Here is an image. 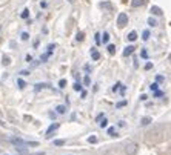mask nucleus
<instances>
[{
    "label": "nucleus",
    "instance_id": "1",
    "mask_svg": "<svg viewBox=\"0 0 171 155\" xmlns=\"http://www.w3.org/2000/svg\"><path fill=\"white\" fill-rule=\"evenodd\" d=\"M145 138H147V141H150V143H157V141H160L162 138H164V129H162L160 126L153 127L151 131H148V132L145 134Z\"/></svg>",
    "mask_w": 171,
    "mask_h": 155
},
{
    "label": "nucleus",
    "instance_id": "2",
    "mask_svg": "<svg viewBox=\"0 0 171 155\" xmlns=\"http://www.w3.org/2000/svg\"><path fill=\"white\" fill-rule=\"evenodd\" d=\"M137 143H134V141H130L125 144V154L127 155H136L137 154Z\"/></svg>",
    "mask_w": 171,
    "mask_h": 155
},
{
    "label": "nucleus",
    "instance_id": "3",
    "mask_svg": "<svg viewBox=\"0 0 171 155\" xmlns=\"http://www.w3.org/2000/svg\"><path fill=\"white\" fill-rule=\"evenodd\" d=\"M117 25L120 26V28H123L125 25H128V15L125 14V12L119 14V17H117Z\"/></svg>",
    "mask_w": 171,
    "mask_h": 155
},
{
    "label": "nucleus",
    "instance_id": "4",
    "mask_svg": "<svg viewBox=\"0 0 171 155\" xmlns=\"http://www.w3.org/2000/svg\"><path fill=\"white\" fill-rule=\"evenodd\" d=\"M11 143H13L14 146H19V148L25 144V141H23L22 138H19V137H13V138H11Z\"/></svg>",
    "mask_w": 171,
    "mask_h": 155
},
{
    "label": "nucleus",
    "instance_id": "5",
    "mask_svg": "<svg viewBox=\"0 0 171 155\" xmlns=\"http://www.w3.org/2000/svg\"><path fill=\"white\" fill-rule=\"evenodd\" d=\"M145 2H147V0H134L133 6H134V8H136V6H142V5H145Z\"/></svg>",
    "mask_w": 171,
    "mask_h": 155
},
{
    "label": "nucleus",
    "instance_id": "6",
    "mask_svg": "<svg viewBox=\"0 0 171 155\" xmlns=\"http://www.w3.org/2000/svg\"><path fill=\"white\" fill-rule=\"evenodd\" d=\"M100 6H102V8H105V10H108V11H111V10H113V5H111L110 2H103Z\"/></svg>",
    "mask_w": 171,
    "mask_h": 155
},
{
    "label": "nucleus",
    "instance_id": "7",
    "mask_svg": "<svg viewBox=\"0 0 171 155\" xmlns=\"http://www.w3.org/2000/svg\"><path fill=\"white\" fill-rule=\"evenodd\" d=\"M56 129H59V124H57V123H56V124H51V126L48 127V131H46V134L49 135V134H51L52 131H56Z\"/></svg>",
    "mask_w": 171,
    "mask_h": 155
},
{
    "label": "nucleus",
    "instance_id": "8",
    "mask_svg": "<svg viewBox=\"0 0 171 155\" xmlns=\"http://www.w3.org/2000/svg\"><path fill=\"white\" fill-rule=\"evenodd\" d=\"M151 12H154L156 15H160V14H162V10H160V8H157V6H153V8H151Z\"/></svg>",
    "mask_w": 171,
    "mask_h": 155
},
{
    "label": "nucleus",
    "instance_id": "9",
    "mask_svg": "<svg viewBox=\"0 0 171 155\" xmlns=\"http://www.w3.org/2000/svg\"><path fill=\"white\" fill-rule=\"evenodd\" d=\"M136 39H137V34L134 32V31H133V32H130V35H128V40H130V42H134Z\"/></svg>",
    "mask_w": 171,
    "mask_h": 155
},
{
    "label": "nucleus",
    "instance_id": "10",
    "mask_svg": "<svg viewBox=\"0 0 171 155\" xmlns=\"http://www.w3.org/2000/svg\"><path fill=\"white\" fill-rule=\"evenodd\" d=\"M91 57H93V60H99V58H100V54H99L97 51H94V49H93V52H91Z\"/></svg>",
    "mask_w": 171,
    "mask_h": 155
},
{
    "label": "nucleus",
    "instance_id": "11",
    "mask_svg": "<svg viewBox=\"0 0 171 155\" xmlns=\"http://www.w3.org/2000/svg\"><path fill=\"white\" fill-rule=\"evenodd\" d=\"M151 121H153V120H151L150 117H145V118H142V124H143V126H147V124H150Z\"/></svg>",
    "mask_w": 171,
    "mask_h": 155
},
{
    "label": "nucleus",
    "instance_id": "12",
    "mask_svg": "<svg viewBox=\"0 0 171 155\" xmlns=\"http://www.w3.org/2000/svg\"><path fill=\"white\" fill-rule=\"evenodd\" d=\"M133 51H134V48H133V46H128L127 49H125L123 56H130V54H133Z\"/></svg>",
    "mask_w": 171,
    "mask_h": 155
},
{
    "label": "nucleus",
    "instance_id": "13",
    "mask_svg": "<svg viewBox=\"0 0 171 155\" xmlns=\"http://www.w3.org/2000/svg\"><path fill=\"white\" fill-rule=\"evenodd\" d=\"M57 112L59 114H65L66 112V107L65 106H57Z\"/></svg>",
    "mask_w": 171,
    "mask_h": 155
},
{
    "label": "nucleus",
    "instance_id": "14",
    "mask_svg": "<svg viewBox=\"0 0 171 155\" xmlns=\"http://www.w3.org/2000/svg\"><path fill=\"white\" fill-rule=\"evenodd\" d=\"M108 51H110V54H114L116 52V46H114V45H110V46H108Z\"/></svg>",
    "mask_w": 171,
    "mask_h": 155
},
{
    "label": "nucleus",
    "instance_id": "15",
    "mask_svg": "<svg viewBox=\"0 0 171 155\" xmlns=\"http://www.w3.org/2000/svg\"><path fill=\"white\" fill-rule=\"evenodd\" d=\"M54 144H56V146H63L65 140H56V141H54Z\"/></svg>",
    "mask_w": 171,
    "mask_h": 155
},
{
    "label": "nucleus",
    "instance_id": "16",
    "mask_svg": "<svg viewBox=\"0 0 171 155\" xmlns=\"http://www.w3.org/2000/svg\"><path fill=\"white\" fill-rule=\"evenodd\" d=\"M148 25H150V26H156V25H157V22H156L154 19H148Z\"/></svg>",
    "mask_w": 171,
    "mask_h": 155
},
{
    "label": "nucleus",
    "instance_id": "17",
    "mask_svg": "<svg viewBox=\"0 0 171 155\" xmlns=\"http://www.w3.org/2000/svg\"><path fill=\"white\" fill-rule=\"evenodd\" d=\"M106 126H108V121H106V118H103V120L100 121V127L103 129V127H106Z\"/></svg>",
    "mask_w": 171,
    "mask_h": 155
},
{
    "label": "nucleus",
    "instance_id": "18",
    "mask_svg": "<svg viewBox=\"0 0 171 155\" xmlns=\"http://www.w3.org/2000/svg\"><path fill=\"white\" fill-rule=\"evenodd\" d=\"M74 91H82V85H80V83H76V85H74Z\"/></svg>",
    "mask_w": 171,
    "mask_h": 155
},
{
    "label": "nucleus",
    "instance_id": "19",
    "mask_svg": "<svg viewBox=\"0 0 171 155\" xmlns=\"http://www.w3.org/2000/svg\"><path fill=\"white\" fill-rule=\"evenodd\" d=\"M108 40H110V35L105 32V34H103V43H108Z\"/></svg>",
    "mask_w": 171,
    "mask_h": 155
},
{
    "label": "nucleus",
    "instance_id": "20",
    "mask_svg": "<svg viewBox=\"0 0 171 155\" xmlns=\"http://www.w3.org/2000/svg\"><path fill=\"white\" fill-rule=\"evenodd\" d=\"M10 57H3V65H10Z\"/></svg>",
    "mask_w": 171,
    "mask_h": 155
},
{
    "label": "nucleus",
    "instance_id": "21",
    "mask_svg": "<svg viewBox=\"0 0 171 155\" xmlns=\"http://www.w3.org/2000/svg\"><path fill=\"white\" fill-rule=\"evenodd\" d=\"M25 144H28V146H39L37 141H28V143H25Z\"/></svg>",
    "mask_w": 171,
    "mask_h": 155
},
{
    "label": "nucleus",
    "instance_id": "22",
    "mask_svg": "<svg viewBox=\"0 0 171 155\" xmlns=\"http://www.w3.org/2000/svg\"><path fill=\"white\" fill-rule=\"evenodd\" d=\"M88 141H89V143H97V138H96V137H89Z\"/></svg>",
    "mask_w": 171,
    "mask_h": 155
},
{
    "label": "nucleus",
    "instance_id": "23",
    "mask_svg": "<svg viewBox=\"0 0 171 155\" xmlns=\"http://www.w3.org/2000/svg\"><path fill=\"white\" fill-rule=\"evenodd\" d=\"M65 85H66L65 80H60V81H59V86H60V88H65Z\"/></svg>",
    "mask_w": 171,
    "mask_h": 155
},
{
    "label": "nucleus",
    "instance_id": "24",
    "mask_svg": "<svg viewBox=\"0 0 171 155\" xmlns=\"http://www.w3.org/2000/svg\"><path fill=\"white\" fill-rule=\"evenodd\" d=\"M154 95H156V97H160V95H164V92H160V91H154Z\"/></svg>",
    "mask_w": 171,
    "mask_h": 155
},
{
    "label": "nucleus",
    "instance_id": "25",
    "mask_svg": "<svg viewBox=\"0 0 171 155\" xmlns=\"http://www.w3.org/2000/svg\"><path fill=\"white\" fill-rule=\"evenodd\" d=\"M150 89H151V91H157V85H156V83H154V85H151Z\"/></svg>",
    "mask_w": 171,
    "mask_h": 155
},
{
    "label": "nucleus",
    "instance_id": "26",
    "mask_svg": "<svg viewBox=\"0 0 171 155\" xmlns=\"http://www.w3.org/2000/svg\"><path fill=\"white\" fill-rule=\"evenodd\" d=\"M22 17H23V19H26V17H28V11H26V10L22 12Z\"/></svg>",
    "mask_w": 171,
    "mask_h": 155
},
{
    "label": "nucleus",
    "instance_id": "27",
    "mask_svg": "<svg viewBox=\"0 0 171 155\" xmlns=\"http://www.w3.org/2000/svg\"><path fill=\"white\" fill-rule=\"evenodd\" d=\"M108 134H110V135H114V127H110V129H108Z\"/></svg>",
    "mask_w": 171,
    "mask_h": 155
},
{
    "label": "nucleus",
    "instance_id": "28",
    "mask_svg": "<svg viewBox=\"0 0 171 155\" xmlns=\"http://www.w3.org/2000/svg\"><path fill=\"white\" fill-rule=\"evenodd\" d=\"M83 81H85V85H86V86H88V85H89V77H88V75H86V77H85V80H83Z\"/></svg>",
    "mask_w": 171,
    "mask_h": 155
},
{
    "label": "nucleus",
    "instance_id": "29",
    "mask_svg": "<svg viewBox=\"0 0 171 155\" xmlns=\"http://www.w3.org/2000/svg\"><path fill=\"white\" fill-rule=\"evenodd\" d=\"M77 40H83V34H82V32H80V34L77 35Z\"/></svg>",
    "mask_w": 171,
    "mask_h": 155
},
{
    "label": "nucleus",
    "instance_id": "30",
    "mask_svg": "<svg viewBox=\"0 0 171 155\" xmlns=\"http://www.w3.org/2000/svg\"><path fill=\"white\" fill-rule=\"evenodd\" d=\"M19 85H20V88H25V81H23V80H19Z\"/></svg>",
    "mask_w": 171,
    "mask_h": 155
},
{
    "label": "nucleus",
    "instance_id": "31",
    "mask_svg": "<svg viewBox=\"0 0 171 155\" xmlns=\"http://www.w3.org/2000/svg\"><path fill=\"white\" fill-rule=\"evenodd\" d=\"M102 118H103V114H99V115H97V121H100Z\"/></svg>",
    "mask_w": 171,
    "mask_h": 155
},
{
    "label": "nucleus",
    "instance_id": "32",
    "mask_svg": "<svg viewBox=\"0 0 171 155\" xmlns=\"http://www.w3.org/2000/svg\"><path fill=\"white\" fill-rule=\"evenodd\" d=\"M20 74H22V75H29V72H28V71H22Z\"/></svg>",
    "mask_w": 171,
    "mask_h": 155
},
{
    "label": "nucleus",
    "instance_id": "33",
    "mask_svg": "<svg viewBox=\"0 0 171 155\" xmlns=\"http://www.w3.org/2000/svg\"><path fill=\"white\" fill-rule=\"evenodd\" d=\"M31 60H32V57H31V56H26V61H28V63H29Z\"/></svg>",
    "mask_w": 171,
    "mask_h": 155
},
{
    "label": "nucleus",
    "instance_id": "34",
    "mask_svg": "<svg viewBox=\"0 0 171 155\" xmlns=\"http://www.w3.org/2000/svg\"><path fill=\"white\" fill-rule=\"evenodd\" d=\"M69 2H74V0H69Z\"/></svg>",
    "mask_w": 171,
    "mask_h": 155
}]
</instances>
